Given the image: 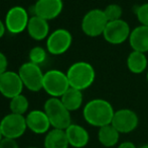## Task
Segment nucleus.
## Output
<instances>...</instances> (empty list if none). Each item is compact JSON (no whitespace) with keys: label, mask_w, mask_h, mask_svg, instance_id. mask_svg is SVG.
<instances>
[{"label":"nucleus","mask_w":148,"mask_h":148,"mask_svg":"<svg viewBox=\"0 0 148 148\" xmlns=\"http://www.w3.org/2000/svg\"><path fill=\"white\" fill-rule=\"evenodd\" d=\"M115 111L113 106L103 99H94L88 101L83 109V117L89 125L101 128L112 123Z\"/></svg>","instance_id":"1"},{"label":"nucleus","mask_w":148,"mask_h":148,"mask_svg":"<svg viewBox=\"0 0 148 148\" xmlns=\"http://www.w3.org/2000/svg\"><path fill=\"white\" fill-rule=\"evenodd\" d=\"M70 86L79 90H85L94 83L96 72L94 67L88 62L79 61L72 64L66 71Z\"/></svg>","instance_id":"2"},{"label":"nucleus","mask_w":148,"mask_h":148,"mask_svg":"<svg viewBox=\"0 0 148 148\" xmlns=\"http://www.w3.org/2000/svg\"><path fill=\"white\" fill-rule=\"evenodd\" d=\"M51 125L55 129L66 130L72 124L71 112L62 103L60 97H49L43 107Z\"/></svg>","instance_id":"3"},{"label":"nucleus","mask_w":148,"mask_h":148,"mask_svg":"<svg viewBox=\"0 0 148 148\" xmlns=\"http://www.w3.org/2000/svg\"><path fill=\"white\" fill-rule=\"evenodd\" d=\"M70 87L68 76L64 72L51 69L45 73L42 89L51 97H62Z\"/></svg>","instance_id":"4"},{"label":"nucleus","mask_w":148,"mask_h":148,"mask_svg":"<svg viewBox=\"0 0 148 148\" xmlns=\"http://www.w3.org/2000/svg\"><path fill=\"white\" fill-rule=\"evenodd\" d=\"M108 22H109L103 9H91L85 14L82 19V31L85 35L91 38L103 36Z\"/></svg>","instance_id":"5"},{"label":"nucleus","mask_w":148,"mask_h":148,"mask_svg":"<svg viewBox=\"0 0 148 148\" xmlns=\"http://www.w3.org/2000/svg\"><path fill=\"white\" fill-rule=\"evenodd\" d=\"M18 74L21 78L24 87H26L28 90L36 92L42 89L45 73L41 71L39 65L28 61L20 66Z\"/></svg>","instance_id":"6"},{"label":"nucleus","mask_w":148,"mask_h":148,"mask_svg":"<svg viewBox=\"0 0 148 148\" xmlns=\"http://www.w3.org/2000/svg\"><path fill=\"white\" fill-rule=\"evenodd\" d=\"M0 128L4 138L17 139L25 133L27 129L25 117L10 113L0 121Z\"/></svg>","instance_id":"7"},{"label":"nucleus","mask_w":148,"mask_h":148,"mask_svg":"<svg viewBox=\"0 0 148 148\" xmlns=\"http://www.w3.org/2000/svg\"><path fill=\"white\" fill-rule=\"evenodd\" d=\"M29 15L26 9L22 6H13L7 11L5 16L6 31L12 35L21 34L27 28Z\"/></svg>","instance_id":"8"},{"label":"nucleus","mask_w":148,"mask_h":148,"mask_svg":"<svg viewBox=\"0 0 148 148\" xmlns=\"http://www.w3.org/2000/svg\"><path fill=\"white\" fill-rule=\"evenodd\" d=\"M72 43V34L66 28H58L47 37V51L55 56L62 55L70 49Z\"/></svg>","instance_id":"9"},{"label":"nucleus","mask_w":148,"mask_h":148,"mask_svg":"<svg viewBox=\"0 0 148 148\" xmlns=\"http://www.w3.org/2000/svg\"><path fill=\"white\" fill-rule=\"evenodd\" d=\"M131 34L128 22L123 19L109 22L104 31L103 37L106 42L112 45H120L129 40Z\"/></svg>","instance_id":"10"},{"label":"nucleus","mask_w":148,"mask_h":148,"mask_svg":"<svg viewBox=\"0 0 148 148\" xmlns=\"http://www.w3.org/2000/svg\"><path fill=\"white\" fill-rule=\"evenodd\" d=\"M111 124L117 129L120 134H128L138 127L139 118L132 110L120 109L115 111Z\"/></svg>","instance_id":"11"},{"label":"nucleus","mask_w":148,"mask_h":148,"mask_svg":"<svg viewBox=\"0 0 148 148\" xmlns=\"http://www.w3.org/2000/svg\"><path fill=\"white\" fill-rule=\"evenodd\" d=\"M23 83L18 72L6 71L0 75V93L6 99H13L21 94Z\"/></svg>","instance_id":"12"},{"label":"nucleus","mask_w":148,"mask_h":148,"mask_svg":"<svg viewBox=\"0 0 148 148\" xmlns=\"http://www.w3.org/2000/svg\"><path fill=\"white\" fill-rule=\"evenodd\" d=\"M64 8L62 0H37L32 6L33 15L39 16L45 20L57 18Z\"/></svg>","instance_id":"13"},{"label":"nucleus","mask_w":148,"mask_h":148,"mask_svg":"<svg viewBox=\"0 0 148 148\" xmlns=\"http://www.w3.org/2000/svg\"><path fill=\"white\" fill-rule=\"evenodd\" d=\"M27 129L34 134H45L51 127V122L45 111L33 110L30 111L25 117Z\"/></svg>","instance_id":"14"},{"label":"nucleus","mask_w":148,"mask_h":148,"mask_svg":"<svg viewBox=\"0 0 148 148\" xmlns=\"http://www.w3.org/2000/svg\"><path fill=\"white\" fill-rule=\"evenodd\" d=\"M66 134L68 137L70 146L74 148H84L90 141V135L88 131L83 126L78 124H71L66 129Z\"/></svg>","instance_id":"15"},{"label":"nucleus","mask_w":148,"mask_h":148,"mask_svg":"<svg viewBox=\"0 0 148 148\" xmlns=\"http://www.w3.org/2000/svg\"><path fill=\"white\" fill-rule=\"evenodd\" d=\"M26 30L30 38L34 41H42L49 36V22L36 15L30 16Z\"/></svg>","instance_id":"16"},{"label":"nucleus","mask_w":148,"mask_h":148,"mask_svg":"<svg viewBox=\"0 0 148 148\" xmlns=\"http://www.w3.org/2000/svg\"><path fill=\"white\" fill-rule=\"evenodd\" d=\"M128 41L133 51L141 53L148 52V26L142 24L136 26L134 30L131 31Z\"/></svg>","instance_id":"17"},{"label":"nucleus","mask_w":148,"mask_h":148,"mask_svg":"<svg viewBox=\"0 0 148 148\" xmlns=\"http://www.w3.org/2000/svg\"><path fill=\"white\" fill-rule=\"evenodd\" d=\"M43 147L45 148H69L68 137L66 134V130L55 129L49 130L47 133L43 141Z\"/></svg>","instance_id":"18"},{"label":"nucleus","mask_w":148,"mask_h":148,"mask_svg":"<svg viewBox=\"0 0 148 148\" xmlns=\"http://www.w3.org/2000/svg\"><path fill=\"white\" fill-rule=\"evenodd\" d=\"M120 133L112 124L106 125L98 131V140L104 147H114L118 144Z\"/></svg>","instance_id":"19"},{"label":"nucleus","mask_w":148,"mask_h":148,"mask_svg":"<svg viewBox=\"0 0 148 148\" xmlns=\"http://www.w3.org/2000/svg\"><path fill=\"white\" fill-rule=\"evenodd\" d=\"M60 99L64 107L70 112H74L80 109L84 101L83 91L74 88V87H70Z\"/></svg>","instance_id":"20"},{"label":"nucleus","mask_w":148,"mask_h":148,"mask_svg":"<svg viewBox=\"0 0 148 148\" xmlns=\"http://www.w3.org/2000/svg\"><path fill=\"white\" fill-rule=\"evenodd\" d=\"M148 60L145 53L132 51L127 58V67L131 73L141 74L147 69Z\"/></svg>","instance_id":"21"},{"label":"nucleus","mask_w":148,"mask_h":148,"mask_svg":"<svg viewBox=\"0 0 148 148\" xmlns=\"http://www.w3.org/2000/svg\"><path fill=\"white\" fill-rule=\"evenodd\" d=\"M9 108H10V112L13 113V114L22 115V116H23V115L28 111L29 101H28L27 97H24L21 93V94L17 95V97L10 99Z\"/></svg>","instance_id":"22"},{"label":"nucleus","mask_w":148,"mask_h":148,"mask_svg":"<svg viewBox=\"0 0 148 148\" xmlns=\"http://www.w3.org/2000/svg\"><path fill=\"white\" fill-rule=\"evenodd\" d=\"M28 58H29V62L34 63L36 65H41L45 62L47 58V50L43 49L42 47H33L29 51L28 54Z\"/></svg>","instance_id":"23"},{"label":"nucleus","mask_w":148,"mask_h":148,"mask_svg":"<svg viewBox=\"0 0 148 148\" xmlns=\"http://www.w3.org/2000/svg\"><path fill=\"white\" fill-rule=\"evenodd\" d=\"M104 13H105L106 17H107L108 22H113V20H118L122 19V14H123V9L119 4L112 3L107 5L103 9Z\"/></svg>","instance_id":"24"},{"label":"nucleus","mask_w":148,"mask_h":148,"mask_svg":"<svg viewBox=\"0 0 148 148\" xmlns=\"http://www.w3.org/2000/svg\"><path fill=\"white\" fill-rule=\"evenodd\" d=\"M136 16L142 26H148V3H144L137 7Z\"/></svg>","instance_id":"25"},{"label":"nucleus","mask_w":148,"mask_h":148,"mask_svg":"<svg viewBox=\"0 0 148 148\" xmlns=\"http://www.w3.org/2000/svg\"><path fill=\"white\" fill-rule=\"evenodd\" d=\"M0 148H19L18 143L16 142L15 139L10 138H4L0 142Z\"/></svg>","instance_id":"26"},{"label":"nucleus","mask_w":148,"mask_h":148,"mask_svg":"<svg viewBox=\"0 0 148 148\" xmlns=\"http://www.w3.org/2000/svg\"><path fill=\"white\" fill-rule=\"evenodd\" d=\"M7 66H8L7 58H6V56L2 52H0V75L7 71L6 70L7 69Z\"/></svg>","instance_id":"27"},{"label":"nucleus","mask_w":148,"mask_h":148,"mask_svg":"<svg viewBox=\"0 0 148 148\" xmlns=\"http://www.w3.org/2000/svg\"><path fill=\"white\" fill-rule=\"evenodd\" d=\"M117 148H138V147H136V145L133 142H131V141H124V142L120 143Z\"/></svg>","instance_id":"28"},{"label":"nucleus","mask_w":148,"mask_h":148,"mask_svg":"<svg viewBox=\"0 0 148 148\" xmlns=\"http://www.w3.org/2000/svg\"><path fill=\"white\" fill-rule=\"evenodd\" d=\"M5 32H6V26H5V24H4V22H2L1 19H0V39H1V38L4 36V34H5Z\"/></svg>","instance_id":"29"},{"label":"nucleus","mask_w":148,"mask_h":148,"mask_svg":"<svg viewBox=\"0 0 148 148\" xmlns=\"http://www.w3.org/2000/svg\"><path fill=\"white\" fill-rule=\"evenodd\" d=\"M2 139H3V135H2V132H1V128H0V142L2 141Z\"/></svg>","instance_id":"30"},{"label":"nucleus","mask_w":148,"mask_h":148,"mask_svg":"<svg viewBox=\"0 0 148 148\" xmlns=\"http://www.w3.org/2000/svg\"><path fill=\"white\" fill-rule=\"evenodd\" d=\"M138 148H148V144H144V145H141L140 147Z\"/></svg>","instance_id":"31"},{"label":"nucleus","mask_w":148,"mask_h":148,"mask_svg":"<svg viewBox=\"0 0 148 148\" xmlns=\"http://www.w3.org/2000/svg\"><path fill=\"white\" fill-rule=\"evenodd\" d=\"M146 78H147V82H148V70H147V75H146Z\"/></svg>","instance_id":"32"},{"label":"nucleus","mask_w":148,"mask_h":148,"mask_svg":"<svg viewBox=\"0 0 148 148\" xmlns=\"http://www.w3.org/2000/svg\"><path fill=\"white\" fill-rule=\"evenodd\" d=\"M27 148H38V147H27Z\"/></svg>","instance_id":"33"}]
</instances>
